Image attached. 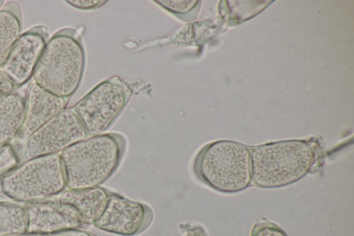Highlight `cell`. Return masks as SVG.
<instances>
[{
    "instance_id": "1",
    "label": "cell",
    "mask_w": 354,
    "mask_h": 236,
    "mask_svg": "<svg viewBox=\"0 0 354 236\" xmlns=\"http://www.w3.org/2000/svg\"><path fill=\"white\" fill-rule=\"evenodd\" d=\"M126 143L123 135L111 132L86 138L63 150L66 186L72 190L100 186L119 167Z\"/></svg>"
},
{
    "instance_id": "2",
    "label": "cell",
    "mask_w": 354,
    "mask_h": 236,
    "mask_svg": "<svg viewBox=\"0 0 354 236\" xmlns=\"http://www.w3.org/2000/svg\"><path fill=\"white\" fill-rule=\"evenodd\" d=\"M85 66L81 35L66 28L46 42L35 65L34 82L59 97L69 98L78 89Z\"/></svg>"
},
{
    "instance_id": "3",
    "label": "cell",
    "mask_w": 354,
    "mask_h": 236,
    "mask_svg": "<svg viewBox=\"0 0 354 236\" xmlns=\"http://www.w3.org/2000/svg\"><path fill=\"white\" fill-rule=\"evenodd\" d=\"M192 169L200 181L216 191L239 192L252 181L251 153L236 142H214L198 152Z\"/></svg>"
},
{
    "instance_id": "4",
    "label": "cell",
    "mask_w": 354,
    "mask_h": 236,
    "mask_svg": "<svg viewBox=\"0 0 354 236\" xmlns=\"http://www.w3.org/2000/svg\"><path fill=\"white\" fill-rule=\"evenodd\" d=\"M313 161V149L303 141L260 145L251 152L252 180L257 186L265 188L290 185L307 174Z\"/></svg>"
},
{
    "instance_id": "5",
    "label": "cell",
    "mask_w": 354,
    "mask_h": 236,
    "mask_svg": "<svg viewBox=\"0 0 354 236\" xmlns=\"http://www.w3.org/2000/svg\"><path fill=\"white\" fill-rule=\"evenodd\" d=\"M66 186L61 156L53 154L28 158L2 181L5 193L21 201L41 199L62 192Z\"/></svg>"
},
{
    "instance_id": "6",
    "label": "cell",
    "mask_w": 354,
    "mask_h": 236,
    "mask_svg": "<svg viewBox=\"0 0 354 236\" xmlns=\"http://www.w3.org/2000/svg\"><path fill=\"white\" fill-rule=\"evenodd\" d=\"M132 91L118 76H112L95 86L80 100L73 109L88 136L102 134L121 114Z\"/></svg>"
},
{
    "instance_id": "7",
    "label": "cell",
    "mask_w": 354,
    "mask_h": 236,
    "mask_svg": "<svg viewBox=\"0 0 354 236\" xmlns=\"http://www.w3.org/2000/svg\"><path fill=\"white\" fill-rule=\"evenodd\" d=\"M88 136L73 108L64 109L25 140L28 158L57 154Z\"/></svg>"
},
{
    "instance_id": "8",
    "label": "cell",
    "mask_w": 354,
    "mask_h": 236,
    "mask_svg": "<svg viewBox=\"0 0 354 236\" xmlns=\"http://www.w3.org/2000/svg\"><path fill=\"white\" fill-rule=\"evenodd\" d=\"M153 219L147 204L111 192L104 210L93 225L106 232L134 236L145 230Z\"/></svg>"
},
{
    "instance_id": "9",
    "label": "cell",
    "mask_w": 354,
    "mask_h": 236,
    "mask_svg": "<svg viewBox=\"0 0 354 236\" xmlns=\"http://www.w3.org/2000/svg\"><path fill=\"white\" fill-rule=\"evenodd\" d=\"M47 31L41 26L19 35L0 67V72L14 85H21L32 76L37 62L47 42Z\"/></svg>"
},
{
    "instance_id": "10",
    "label": "cell",
    "mask_w": 354,
    "mask_h": 236,
    "mask_svg": "<svg viewBox=\"0 0 354 236\" xmlns=\"http://www.w3.org/2000/svg\"><path fill=\"white\" fill-rule=\"evenodd\" d=\"M26 233L50 235L88 225L69 203L57 201L31 202L25 208Z\"/></svg>"
},
{
    "instance_id": "11",
    "label": "cell",
    "mask_w": 354,
    "mask_h": 236,
    "mask_svg": "<svg viewBox=\"0 0 354 236\" xmlns=\"http://www.w3.org/2000/svg\"><path fill=\"white\" fill-rule=\"evenodd\" d=\"M68 100L50 93L33 82L28 89L24 120L18 133L19 137L26 140L64 109Z\"/></svg>"
},
{
    "instance_id": "12",
    "label": "cell",
    "mask_w": 354,
    "mask_h": 236,
    "mask_svg": "<svg viewBox=\"0 0 354 236\" xmlns=\"http://www.w3.org/2000/svg\"><path fill=\"white\" fill-rule=\"evenodd\" d=\"M111 193V191L101 186L82 190H69L57 200L75 207L89 226L102 213Z\"/></svg>"
},
{
    "instance_id": "13",
    "label": "cell",
    "mask_w": 354,
    "mask_h": 236,
    "mask_svg": "<svg viewBox=\"0 0 354 236\" xmlns=\"http://www.w3.org/2000/svg\"><path fill=\"white\" fill-rule=\"evenodd\" d=\"M26 112V101L19 93L10 92L0 98V145L18 134Z\"/></svg>"
},
{
    "instance_id": "14",
    "label": "cell",
    "mask_w": 354,
    "mask_h": 236,
    "mask_svg": "<svg viewBox=\"0 0 354 236\" xmlns=\"http://www.w3.org/2000/svg\"><path fill=\"white\" fill-rule=\"evenodd\" d=\"M21 13L18 6L9 3L0 9V67L21 35Z\"/></svg>"
},
{
    "instance_id": "15",
    "label": "cell",
    "mask_w": 354,
    "mask_h": 236,
    "mask_svg": "<svg viewBox=\"0 0 354 236\" xmlns=\"http://www.w3.org/2000/svg\"><path fill=\"white\" fill-rule=\"evenodd\" d=\"M25 208L0 203V236H12L26 233Z\"/></svg>"
},
{
    "instance_id": "16",
    "label": "cell",
    "mask_w": 354,
    "mask_h": 236,
    "mask_svg": "<svg viewBox=\"0 0 354 236\" xmlns=\"http://www.w3.org/2000/svg\"><path fill=\"white\" fill-rule=\"evenodd\" d=\"M158 5L183 21H190L197 16L198 1L158 0Z\"/></svg>"
},
{
    "instance_id": "17",
    "label": "cell",
    "mask_w": 354,
    "mask_h": 236,
    "mask_svg": "<svg viewBox=\"0 0 354 236\" xmlns=\"http://www.w3.org/2000/svg\"><path fill=\"white\" fill-rule=\"evenodd\" d=\"M251 236H287V235L274 224L264 220L254 225Z\"/></svg>"
},
{
    "instance_id": "18",
    "label": "cell",
    "mask_w": 354,
    "mask_h": 236,
    "mask_svg": "<svg viewBox=\"0 0 354 236\" xmlns=\"http://www.w3.org/2000/svg\"><path fill=\"white\" fill-rule=\"evenodd\" d=\"M68 4L73 7L81 9V10H92L96 9L101 7L107 1H99V0H73L66 1Z\"/></svg>"
},
{
    "instance_id": "19",
    "label": "cell",
    "mask_w": 354,
    "mask_h": 236,
    "mask_svg": "<svg viewBox=\"0 0 354 236\" xmlns=\"http://www.w3.org/2000/svg\"><path fill=\"white\" fill-rule=\"evenodd\" d=\"M48 236H97L94 233L85 230L83 228H74L54 233Z\"/></svg>"
},
{
    "instance_id": "20",
    "label": "cell",
    "mask_w": 354,
    "mask_h": 236,
    "mask_svg": "<svg viewBox=\"0 0 354 236\" xmlns=\"http://www.w3.org/2000/svg\"><path fill=\"white\" fill-rule=\"evenodd\" d=\"M14 84L0 72V98L12 91Z\"/></svg>"
},
{
    "instance_id": "21",
    "label": "cell",
    "mask_w": 354,
    "mask_h": 236,
    "mask_svg": "<svg viewBox=\"0 0 354 236\" xmlns=\"http://www.w3.org/2000/svg\"><path fill=\"white\" fill-rule=\"evenodd\" d=\"M186 236H205L201 228H193L189 230Z\"/></svg>"
},
{
    "instance_id": "22",
    "label": "cell",
    "mask_w": 354,
    "mask_h": 236,
    "mask_svg": "<svg viewBox=\"0 0 354 236\" xmlns=\"http://www.w3.org/2000/svg\"><path fill=\"white\" fill-rule=\"evenodd\" d=\"M12 236H48L46 234H40V233H25L19 235H12Z\"/></svg>"
}]
</instances>
